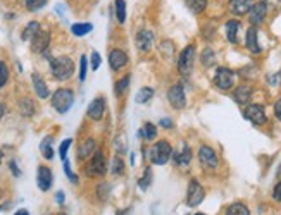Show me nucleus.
<instances>
[{"label": "nucleus", "instance_id": "obj_39", "mask_svg": "<svg viewBox=\"0 0 281 215\" xmlns=\"http://www.w3.org/2000/svg\"><path fill=\"white\" fill-rule=\"evenodd\" d=\"M7 81H9V69L5 66V62L0 60V88H4Z\"/></svg>", "mask_w": 281, "mask_h": 215}, {"label": "nucleus", "instance_id": "obj_47", "mask_svg": "<svg viewBox=\"0 0 281 215\" xmlns=\"http://www.w3.org/2000/svg\"><path fill=\"white\" fill-rule=\"evenodd\" d=\"M274 114H276V117L280 119V122H281V98L274 103Z\"/></svg>", "mask_w": 281, "mask_h": 215}, {"label": "nucleus", "instance_id": "obj_5", "mask_svg": "<svg viewBox=\"0 0 281 215\" xmlns=\"http://www.w3.org/2000/svg\"><path fill=\"white\" fill-rule=\"evenodd\" d=\"M204 196H206V193H204L202 184L198 183L197 179H192L190 184H188V191H186V205L188 207H197V205L202 203Z\"/></svg>", "mask_w": 281, "mask_h": 215}, {"label": "nucleus", "instance_id": "obj_55", "mask_svg": "<svg viewBox=\"0 0 281 215\" xmlns=\"http://www.w3.org/2000/svg\"><path fill=\"white\" fill-rule=\"evenodd\" d=\"M59 215H68V214H59Z\"/></svg>", "mask_w": 281, "mask_h": 215}, {"label": "nucleus", "instance_id": "obj_8", "mask_svg": "<svg viewBox=\"0 0 281 215\" xmlns=\"http://www.w3.org/2000/svg\"><path fill=\"white\" fill-rule=\"evenodd\" d=\"M167 100H169V103L175 107V109H178V110L185 109L186 97H185V91H183V86L181 85L171 86L169 91H167Z\"/></svg>", "mask_w": 281, "mask_h": 215}, {"label": "nucleus", "instance_id": "obj_42", "mask_svg": "<svg viewBox=\"0 0 281 215\" xmlns=\"http://www.w3.org/2000/svg\"><path fill=\"white\" fill-rule=\"evenodd\" d=\"M97 193H99V198L102 200V201H105V200L109 198V193H111L109 184H100L99 189H97Z\"/></svg>", "mask_w": 281, "mask_h": 215}, {"label": "nucleus", "instance_id": "obj_4", "mask_svg": "<svg viewBox=\"0 0 281 215\" xmlns=\"http://www.w3.org/2000/svg\"><path fill=\"white\" fill-rule=\"evenodd\" d=\"M193 62H195V47L190 45L181 52L178 60V71L183 78H188V76L193 72Z\"/></svg>", "mask_w": 281, "mask_h": 215}, {"label": "nucleus", "instance_id": "obj_6", "mask_svg": "<svg viewBox=\"0 0 281 215\" xmlns=\"http://www.w3.org/2000/svg\"><path fill=\"white\" fill-rule=\"evenodd\" d=\"M214 83L219 90H231L235 85V72L228 67H219L214 74Z\"/></svg>", "mask_w": 281, "mask_h": 215}, {"label": "nucleus", "instance_id": "obj_23", "mask_svg": "<svg viewBox=\"0 0 281 215\" xmlns=\"http://www.w3.org/2000/svg\"><path fill=\"white\" fill-rule=\"evenodd\" d=\"M52 143H54V138L52 136L44 138L42 143H40V152H42V155H44L47 160H52V158H54V148H52Z\"/></svg>", "mask_w": 281, "mask_h": 215}, {"label": "nucleus", "instance_id": "obj_29", "mask_svg": "<svg viewBox=\"0 0 281 215\" xmlns=\"http://www.w3.org/2000/svg\"><path fill=\"white\" fill-rule=\"evenodd\" d=\"M116 5V17L121 24L126 21V2L124 0H116L114 2Z\"/></svg>", "mask_w": 281, "mask_h": 215}, {"label": "nucleus", "instance_id": "obj_28", "mask_svg": "<svg viewBox=\"0 0 281 215\" xmlns=\"http://www.w3.org/2000/svg\"><path fill=\"white\" fill-rule=\"evenodd\" d=\"M226 215H250V210H249V207L243 203H233L228 207Z\"/></svg>", "mask_w": 281, "mask_h": 215}, {"label": "nucleus", "instance_id": "obj_18", "mask_svg": "<svg viewBox=\"0 0 281 215\" xmlns=\"http://www.w3.org/2000/svg\"><path fill=\"white\" fill-rule=\"evenodd\" d=\"M259 31H257V26H250L247 29V38H245V43H247V48H249L252 54H259L261 52V47H259Z\"/></svg>", "mask_w": 281, "mask_h": 215}, {"label": "nucleus", "instance_id": "obj_40", "mask_svg": "<svg viewBox=\"0 0 281 215\" xmlns=\"http://www.w3.org/2000/svg\"><path fill=\"white\" fill-rule=\"evenodd\" d=\"M143 174H145V176H143L142 179L138 181V184H140V188H142V189H147L148 186H150V183H152V171H150V169H147Z\"/></svg>", "mask_w": 281, "mask_h": 215}, {"label": "nucleus", "instance_id": "obj_30", "mask_svg": "<svg viewBox=\"0 0 281 215\" xmlns=\"http://www.w3.org/2000/svg\"><path fill=\"white\" fill-rule=\"evenodd\" d=\"M140 133H142V136L145 138L147 141H150V140H154V138L157 136V128H155L152 122H147V124L142 128Z\"/></svg>", "mask_w": 281, "mask_h": 215}, {"label": "nucleus", "instance_id": "obj_7", "mask_svg": "<svg viewBox=\"0 0 281 215\" xmlns=\"http://www.w3.org/2000/svg\"><path fill=\"white\" fill-rule=\"evenodd\" d=\"M105 157L102 152H95V155L91 157L90 164L87 165V176H104L105 174Z\"/></svg>", "mask_w": 281, "mask_h": 215}, {"label": "nucleus", "instance_id": "obj_46", "mask_svg": "<svg viewBox=\"0 0 281 215\" xmlns=\"http://www.w3.org/2000/svg\"><path fill=\"white\" fill-rule=\"evenodd\" d=\"M9 167H11V171H12V174H14V176H21V171L19 169H17V165H16V160H11L9 162Z\"/></svg>", "mask_w": 281, "mask_h": 215}, {"label": "nucleus", "instance_id": "obj_1", "mask_svg": "<svg viewBox=\"0 0 281 215\" xmlns=\"http://www.w3.org/2000/svg\"><path fill=\"white\" fill-rule=\"evenodd\" d=\"M50 71L54 78L64 81V79H69L74 74V62L69 59L68 55L54 57V59H50Z\"/></svg>", "mask_w": 281, "mask_h": 215}, {"label": "nucleus", "instance_id": "obj_53", "mask_svg": "<svg viewBox=\"0 0 281 215\" xmlns=\"http://www.w3.org/2000/svg\"><path fill=\"white\" fill-rule=\"evenodd\" d=\"M2 157H4V153H2V150H0V164H2Z\"/></svg>", "mask_w": 281, "mask_h": 215}, {"label": "nucleus", "instance_id": "obj_9", "mask_svg": "<svg viewBox=\"0 0 281 215\" xmlns=\"http://www.w3.org/2000/svg\"><path fill=\"white\" fill-rule=\"evenodd\" d=\"M245 117L249 119L250 122H253L255 126H261L267 121L264 112V107L257 105V103H250V105L245 107Z\"/></svg>", "mask_w": 281, "mask_h": 215}, {"label": "nucleus", "instance_id": "obj_33", "mask_svg": "<svg viewBox=\"0 0 281 215\" xmlns=\"http://www.w3.org/2000/svg\"><path fill=\"white\" fill-rule=\"evenodd\" d=\"M111 171L114 176H121L124 172V162L119 158V157H114L112 158V165H111Z\"/></svg>", "mask_w": 281, "mask_h": 215}, {"label": "nucleus", "instance_id": "obj_13", "mask_svg": "<svg viewBox=\"0 0 281 215\" xmlns=\"http://www.w3.org/2000/svg\"><path fill=\"white\" fill-rule=\"evenodd\" d=\"M105 112V98L97 97L95 100H91V103L88 105V117L93 121H100L104 117Z\"/></svg>", "mask_w": 281, "mask_h": 215}, {"label": "nucleus", "instance_id": "obj_25", "mask_svg": "<svg viewBox=\"0 0 281 215\" xmlns=\"http://www.w3.org/2000/svg\"><path fill=\"white\" fill-rule=\"evenodd\" d=\"M19 110L24 117H31L33 114H35V103H33V100H30V98L19 100Z\"/></svg>", "mask_w": 281, "mask_h": 215}, {"label": "nucleus", "instance_id": "obj_24", "mask_svg": "<svg viewBox=\"0 0 281 215\" xmlns=\"http://www.w3.org/2000/svg\"><path fill=\"white\" fill-rule=\"evenodd\" d=\"M238 28H240V21H237V19H230L226 23V36H228V40H230L231 43H237Z\"/></svg>", "mask_w": 281, "mask_h": 215}, {"label": "nucleus", "instance_id": "obj_41", "mask_svg": "<svg viewBox=\"0 0 281 215\" xmlns=\"http://www.w3.org/2000/svg\"><path fill=\"white\" fill-rule=\"evenodd\" d=\"M64 172H66V176H68V179L71 181L73 184H78V177H76V174L71 171V165H69V160H64Z\"/></svg>", "mask_w": 281, "mask_h": 215}, {"label": "nucleus", "instance_id": "obj_32", "mask_svg": "<svg viewBox=\"0 0 281 215\" xmlns=\"http://www.w3.org/2000/svg\"><path fill=\"white\" fill-rule=\"evenodd\" d=\"M186 5L192 9L193 12H204L207 7V0H186Z\"/></svg>", "mask_w": 281, "mask_h": 215}, {"label": "nucleus", "instance_id": "obj_31", "mask_svg": "<svg viewBox=\"0 0 281 215\" xmlns=\"http://www.w3.org/2000/svg\"><path fill=\"white\" fill-rule=\"evenodd\" d=\"M154 97V90L152 88H142V90L136 93V103H147L150 98Z\"/></svg>", "mask_w": 281, "mask_h": 215}, {"label": "nucleus", "instance_id": "obj_27", "mask_svg": "<svg viewBox=\"0 0 281 215\" xmlns=\"http://www.w3.org/2000/svg\"><path fill=\"white\" fill-rule=\"evenodd\" d=\"M91 29H93V26H91L90 23H76L71 26V31L74 36H85V35H88Z\"/></svg>", "mask_w": 281, "mask_h": 215}, {"label": "nucleus", "instance_id": "obj_16", "mask_svg": "<svg viewBox=\"0 0 281 215\" xmlns=\"http://www.w3.org/2000/svg\"><path fill=\"white\" fill-rule=\"evenodd\" d=\"M253 5V0H230V12H233L235 16H243L249 14L250 9Z\"/></svg>", "mask_w": 281, "mask_h": 215}, {"label": "nucleus", "instance_id": "obj_14", "mask_svg": "<svg viewBox=\"0 0 281 215\" xmlns=\"http://www.w3.org/2000/svg\"><path fill=\"white\" fill-rule=\"evenodd\" d=\"M266 14H267V5L264 4V2H257V4H253L252 9H250L249 12V17H250V23H252V26H257V24H261L262 21L266 19Z\"/></svg>", "mask_w": 281, "mask_h": 215}, {"label": "nucleus", "instance_id": "obj_44", "mask_svg": "<svg viewBox=\"0 0 281 215\" xmlns=\"http://www.w3.org/2000/svg\"><path fill=\"white\" fill-rule=\"evenodd\" d=\"M266 5H267V9H278L281 7V0H262Z\"/></svg>", "mask_w": 281, "mask_h": 215}, {"label": "nucleus", "instance_id": "obj_17", "mask_svg": "<svg viewBox=\"0 0 281 215\" xmlns=\"http://www.w3.org/2000/svg\"><path fill=\"white\" fill-rule=\"evenodd\" d=\"M152 42H154V35L148 29H140L138 35H136V47L140 52H148L152 47Z\"/></svg>", "mask_w": 281, "mask_h": 215}, {"label": "nucleus", "instance_id": "obj_51", "mask_svg": "<svg viewBox=\"0 0 281 215\" xmlns=\"http://www.w3.org/2000/svg\"><path fill=\"white\" fill-rule=\"evenodd\" d=\"M4 114H5V105L2 102H0V119L4 117Z\"/></svg>", "mask_w": 281, "mask_h": 215}, {"label": "nucleus", "instance_id": "obj_11", "mask_svg": "<svg viewBox=\"0 0 281 215\" xmlns=\"http://www.w3.org/2000/svg\"><path fill=\"white\" fill-rule=\"evenodd\" d=\"M48 45H50V35L47 31L40 29L31 38V52H35V54H44L48 48Z\"/></svg>", "mask_w": 281, "mask_h": 215}, {"label": "nucleus", "instance_id": "obj_2", "mask_svg": "<svg viewBox=\"0 0 281 215\" xmlns=\"http://www.w3.org/2000/svg\"><path fill=\"white\" fill-rule=\"evenodd\" d=\"M52 107L57 110L59 114H66L73 107L74 102V93L68 88H59L56 93L52 95Z\"/></svg>", "mask_w": 281, "mask_h": 215}, {"label": "nucleus", "instance_id": "obj_45", "mask_svg": "<svg viewBox=\"0 0 281 215\" xmlns=\"http://www.w3.org/2000/svg\"><path fill=\"white\" fill-rule=\"evenodd\" d=\"M273 198L276 200V201H281V181L276 184V188H274V191H273Z\"/></svg>", "mask_w": 281, "mask_h": 215}, {"label": "nucleus", "instance_id": "obj_43", "mask_svg": "<svg viewBox=\"0 0 281 215\" xmlns=\"http://www.w3.org/2000/svg\"><path fill=\"white\" fill-rule=\"evenodd\" d=\"M90 62H91V69H93V71L99 69L100 64H102V59H100V54H99V52H91Z\"/></svg>", "mask_w": 281, "mask_h": 215}, {"label": "nucleus", "instance_id": "obj_12", "mask_svg": "<svg viewBox=\"0 0 281 215\" xmlns=\"http://www.w3.org/2000/svg\"><path fill=\"white\" fill-rule=\"evenodd\" d=\"M52 183H54V176H52V171L45 165H40L38 174H36V184L42 191H48L52 188Z\"/></svg>", "mask_w": 281, "mask_h": 215}, {"label": "nucleus", "instance_id": "obj_19", "mask_svg": "<svg viewBox=\"0 0 281 215\" xmlns=\"http://www.w3.org/2000/svg\"><path fill=\"white\" fill-rule=\"evenodd\" d=\"M250 97H252V88H250L249 85H242V86H238L237 90L233 91V98H235V102L240 103V105H245V103H249Z\"/></svg>", "mask_w": 281, "mask_h": 215}, {"label": "nucleus", "instance_id": "obj_20", "mask_svg": "<svg viewBox=\"0 0 281 215\" xmlns=\"http://www.w3.org/2000/svg\"><path fill=\"white\" fill-rule=\"evenodd\" d=\"M31 79H33V88H35L36 95H38L40 98H48L50 97V91H48V88H47V83L42 79V76L36 74V72H33Z\"/></svg>", "mask_w": 281, "mask_h": 215}, {"label": "nucleus", "instance_id": "obj_15", "mask_svg": "<svg viewBox=\"0 0 281 215\" xmlns=\"http://www.w3.org/2000/svg\"><path fill=\"white\" fill-rule=\"evenodd\" d=\"M109 64H111V67L114 71L123 69V67L128 64L126 52L121 50V48H114V50H111V54H109Z\"/></svg>", "mask_w": 281, "mask_h": 215}, {"label": "nucleus", "instance_id": "obj_34", "mask_svg": "<svg viewBox=\"0 0 281 215\" xmlns=\"http://www.w3.org/2000/svg\"><path fill=\"white\" fill-rule=\"evenodd\" d=\"M128 86H130V76H124V78H121L116 83V86H114L116 95H123L124 91L128 90Z\"/></svg>", "mask_w": 281, "mask_h": 215}, {"label": "nucleus", "instance_id": "obj_37", "mask_svg": "<svg viewBox=\"0 0 281 215\" xmlns=\"http://www.w3.org/2000/svg\"><path fill=\"white\" fill-rule=\"evenodd\" d=\"M71 143H73L71 138H68V140H64L62 143H60V146H59V155H60V158H62V162L68 160V150H69V146H71Z\"/></svg>", "mask_w": 281, "mask_h": 215}, {"label": "nucleus", "instance_id": "obj_22", "mask_svg": "<svg viewBox=\"0 0 281 215\" xmlns=\"http://www.w3.org/2000/svg\"><path fill=\"white\" fill-rule=\"evenodd\" d=\"M175 155V164L179 165V167H186V165H190V160H192V152L188 146H183V150L179 153H173Z\"/></svg>", "mask_w": 281, "mask_h": 215}, {"label": "nucleus", "instance_id": "obj_21", "mask_svg": "<svg viewBox=\"0 0 281 215\" xmlns=\"http://www.w3.org/2000/svg\"><path fill=\"white\" fill-rule=\"evenodd\" d=\"M95 148H97L95 140H91V138L85 140L83 143L79 145V148H78V158H79V160H85V158L91 157V153L95 152Z\"/></svg>", "mask_w": 281, "mask_h": 215}, {"label": "nucleus", "instance_id": "obj_36", "mask_svg": "<svg viewBox=\"0 0 281 215\" xmlns=\"http://www.w3.org/2000/svg\"><path fill=\"white\" fill-rule=\"evenodd\" d=\"M47 2L48 0H24V4H26V9H28V11H38V9L45 7Z\"/></svg>", "mask_w": 281, "mask_h": 215}, {"label": "nucleus", "instance_id": "obj_48", "mask_svg": "<svg viewBox=\"0 0 281 215\" xmlns=\"http://www.w3.org/2000/svg\"><path fill=\"white\" fill-rule=\"evenodd\" d=\"M161 126H163V128H166V129H169V128H173V121H171V119H161Z\"/></svg>", "mask_w": 281, "mask_h": 215}, {"label": "nucleus", "instance_id": "obj_26", "mask_svg": "<svg viewBox=\"0 0 281 215\" xmlns=\"http://www.w3.org/2000/svg\"><path fill=\"white\" fill-rule=\"evenodd\" d=\"M38 31H40V24L36 23V21H31V23H28V26H26V28L23 29V36H21V38H23L24 42H28V40L31 42V38H33V36H35Z\"/></svg>", "mask_w": 281, "mask_h": 215}, {"label": "nucleus", "instance_id": "obj_3", "mask_svg": "<svg viewBox=\"0 0 281 215\" xmlns=\"http://www.w3.org/2000/svg\"><path fill=\"white\" fill-rule=\"evenodd\" d=\"M173 157V146L169 145V141L161 140L157 141L154 146L150 148V158L155 165H164L171 160Z\"/></svg>", "mask_w": 281, "mask_h": 215}, {"label": "nucleus", "instance_id": "obj_10", "mask_svg": "<svg viewBox=\"0 0 281 215\" xmlns=\"http://www.w3.org/2000/svg\"><path fill=\"white\" fill-rule=\"evenodd\" d=\"M198 160H200V164H202L206 169H216L219 164L216 152L207 145L200 146V150H198Z\"/></svg>", "mask_w": 281, "mask_h": 215}, {"label": "nucleus", "instance_id": "obj_52", "mask_svg": "<svg viewBox=\"0 0 281 215\" xmlns=\"http://www.w3.org/2000/svg\"><path fill=\"white\" fill-rule=\"evenodd\" d=\"M14 215H30V212H28V210H24V208H23V210H17Z\"/></svg>", "mask_w": 281, "mask_h": 215}, {"label": "nucleus", "instance_id": "obj_50", "mask_svg": "<svg viewBox=\"0 0 281 215\" xmlns=\"http://www.w3.org/2000/svg\"><path fill=\"white\" fill-rule=\"evenodd\" d=\"M133 210L131 208H124V210H118V215H131Z\"/></svg>", "mask_w": 281, "mask_h": 215}, {"label": "nucleus", "instance_id": "obj_35", "mask_svg": "<svg viewBox=\"0 0 281 215\" xmlns=\"http://www.w3.org/2000/svg\"><path fill=\"white\" fill-rule=\"evenodd\" d=\"M202 64L206 67H210L212 64H216V55H214V52L210 48H206L202 52Z\"/></svg>", "mask_w": 281, "mask_h": 215}, {"label": "nucleus", "instance_id": "obj_38", "mask_svg": "<svg viewBox=\"0 0 281 215\" xmlns=\"http://www.w3.org/2000/svg\"><path fill=\"white\" fill-rule=\"evenodd\" d=\"M87 67H88L87 55H81V59H79V81L87 79Z\"/></svg>", "mask_w": 281, "mask_h": 215}, {"label": "nucleus", "instance_id": "obj_54", "mask_svg": "<svg viewBox=\"0 0 281 215\" xmlns=\"http://www.w3.org/2000/svg\"><path fill=\"white\" fill-rule=\"evenodd\" d=\"M195 215H206V214H195Z\"/></svg>", "mask_w": 281, "mask_h": 215}, {"label": "nucleus", "instance_id": "obj_49", "mask_svg": "<svg viewBox=\"0 0 281 215\" xmlns=\"http://www.w3.org/2000/svg\"><path fill=\"white\" fill-rule=\"evenodd\" d=\"M56 200H57V203H60V205H62V203H64V193H62V191H57V195H56Z\"/></svg>", "mask_w": 281, "mask_h": 215}]
</instances>
